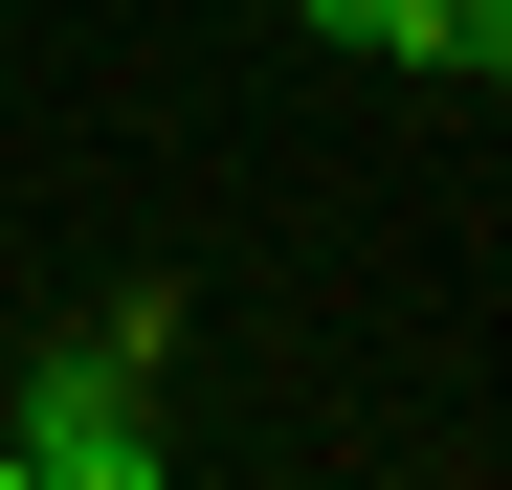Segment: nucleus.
Returning <instances> with one entry per match:
<instances>
[{
    "mask_svg": "<svg viewBox=\"0 0 512 490\" xmlns=\"http://www.w3.org/2000/svg\"><path fill=\"white\" fill-rule=\"evenodd\" d=\"M468 67H490V90H512V0H468Z\"/></svg>",
    "mask_w": 512,
    "mask_h": 490,
    "instance_id": "3",
    "label": "nucleus"
},
{
    "mask_svg": "<svg viewBox=\"0 0 512 490\" xmlns=\"http://www.w3.org/2000/svg\"><path fill=\"white\" fill-rule=\"evenodd\" d=\"M156 468H179V424H156V357L45 335V357H23V424H0V490H156Z\"/></svg>",
    "mask_w": 512,
    "mask_h": 490,
    "instance_id": "1",
    "label": "nucleus"
},
{
    "mask_svg": "<svg viewBox=\"0 0 512 490\" xmlns=\"http://www.w3.org/2000/svg\"><path fill=\"white\" fill-rule=\"evenodd\" d=\"M312 45H401V67H468V0H290Z\"/></svg>",
    "mask_w": 512,
    "mask_h": 490,
    "instance_id": "2",
    "label": "nucleus"
}]
</instances>
